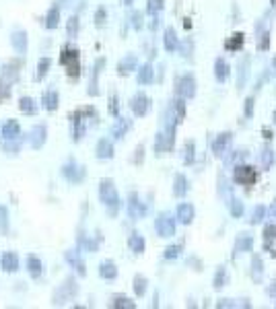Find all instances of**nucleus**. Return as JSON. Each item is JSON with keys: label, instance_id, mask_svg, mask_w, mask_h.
I'll return each instance as SVG.
<instances>
[{"label": "nucleus", "instance_id": "bb28decb", "mask_svg": "<svg viewBox=\"0 0 276 309\" xmlns=\"http://www.w3.org/2000/svg\"><path fill=\"white\" fill-rule=\"evenodd\" d=\"M192 48H194V44H192V42H186V44H183V46H181L183 56H186V58H192Z\"/></svg>", "mask_w": 276, "mask_h": 309}, {"label": "nucleus", "instance_id": "ddd939ff", "mask_svg": "<svg viewBox=\"0 0 276 309\" xmlns=\"http://www.w3.org/2000/svg\"><path fill=\"white\" fill-rule=\"evenodd\" d=\"M227 268L225 266H221L219 270H217V274H214V281H212V287L214 289H221V287H225L227 285Z\"/></svg>", "mask_w": 276, "mask_h": 309}, {"label": "nucleus", "instance_id": "4468645a", "mask_svg": "<svg viewBox=\"0 0 276 309\" xmlns=\"http://www.w3.org/2000/svg\"><path fill=\"white\" fill-rule=\"evenodd\" d=\"M241 46H243V33H235V35H231V37L227 40V44H225V48H227L229 52H237Z\"/></svg>", "mask_w": 276, "mask_h": 309}, {"label": "nucleus", "instance_id": "cd10ccee", "mask_svg": "<svg viewBox=\"0 0 276 309\" xmlns=\"http://www.w3.org/2000/svg\"><path fill=\"white\" fill-rule=\"evenodd\" d=\"M148 5H150V7H148V11H150V13H155V11H161V7H163V0H150Z\"/></svg>", "mask_w": 276, "mask_h": 309}, {"label": "nucleus", "instance_id": "6e6552de", "mask_svg": "<svg viewBox=\"0 0 276 309\" xmlns=\"http://www.w3.org/2000/svg\"><path fill=\"white\" fill-rule=\"evenodd\" d=\"M214 76L219 83H225L229 79V64L223 58H217V62H214Z\"/></svg>", "mask_w": 276, "mask_h": 309}, {"label": "nucleus", "instance_id": "393cba45", "mask_svg": "<svg viewBox=\"0 0 276 309\" xmlns=\"http://www.w3.org/2000/svg\"><path fill=\"white\" fill-rule=\"evenodd\" d=\"M132 214H134V216H136V214H138V216L144 214V208H142V204L136 202V198H132Z\"/></svg>", "mask_w": 276, "mask_h": 309}, {"label": "nucleus", "instance_id": "aec40b11", "mask_svg": "<svg viewBox=\"0 0 276 309\" xmlns=\"http://www.w3.org/2000/svg\"><path fill=\"white\" fill-rule=\"evenodd\" d=\"M130 245H132V250H134V252H142V250H144V241H142L140 235H132Z\"/></svg>", "mask_w": 276, "mask_h": 309}, {"label": "nucleus", "instance_id": "1a4fd4ad", "mask_svg": "<svg viewBox=\"0 0 276 309\" xmlns=\"http://www.w3.org/2000/svg\"><path fill=\"white\" fill-rule=\"evenodd\" d=\"M274 161H276V157H274V150L270 148V146H264L262 148V154H260V163H262V169H270L272 165H274Z\"/></svg>", "mask_w": 276, "mask_h": 309}, {"label": "nucleus", "instance_id": "4be33fe9", "mask_svg": "<svg viewBox=\"0 0 276 309\" xmlns=\"http://www.w3.org/2000/svg\"><path fill=\"white\" fill-rule=\"evenodd\" d=\"M264 239H266V241L276 239V225H266V227H264Z\"/></svg>", "mask_w": 276, "mask_h": 309}, {"label": "nucleus", "instance_id": "0eeeda50", "mask_svg": "<svg viewBox=\"0 0 276 309\" xmlns=\"http://www.w3.org/2000/svg\"><path fill=\"white\" fill-rule=\"evenodd\" d=\"M248 68H250V56H243L239 62V76H237V89L245 87V81H248Z\"/></svg>", "mask_w": 276, "mask_h": 309}, {"label": "nucleus", "instance_id": "a211bd4d", "mask_svg": "<svg viewBox=\"0 0 276 309\" xmlns=\"http://www.w3.org/2000/svg\"><path fill=\"white\" fill-rule=\"evenodd\" d=\"M229 206H231V214L235 216V219H239V216L243 214V202H241V200H235V198H233V200L229 202Z\"/></svg>", "mask_w": 276, "mask_h": 309}, {"label": "nucleus", "instance_id": "dca6fc26", "mask_svg": "<svg viewBox=\"0 0 276 309\" xmlns=\"http://www.w3.org/2000/svg\"><path fill=\"white\" fill-rule=\"evenodd\" d=\"M264 216H266V206H264V204H258V206L252 210V219H250V223H252V225H258V223L264 221Z\"/></svg>", "mask_w": 276, "mask_h": 309}, {"label": "nucleus", "instance_id": "7ed1b4c3", "mask_svg": "<svg viewBox=\"0 0 276 309\" xmlns=\"http://www.w3.org/2000/svg\"><path fill=\"white\" fill-rule=\"evenodd\" d=\"M231 140H233V134H231V132H223V134H219L217 140L212 142V152H214V157H219V159L225 157L227 150H229Z\"/></svg>", "mask_w": 276, "mask_h": 309}, {"label": "nucleus", "instance_id": "20e7f679", "mask_svg": "<svg viewBox=\"0 0 276 309\" xmlns=\"http://www.w3.org/2000/svg\"><path fill=\"white\" fill-rule=\"evenodd\" d=\"M157 231H159L161 237H171L175 233V221H173V216L161 214L159 221H157Z\"/></svg>", "mask_w": 276, "mask_h": 309}, {"label": "nucleus", "instance_id": "f03ea898", "mask_svg": "<svg viewBox=\"0 0 276 309\" xmlns=\"http://www.w3.org/2000/svg\"><path fill=\"white\" fill-rule=\"evenodd\" d=\"M177 93L183 99H192L196 95V81L192 74H183L177 83Z\"/></svg>", "mask_w": 276, "mask_h": 309}, {"label": "nucleus", "instance_id": "5701e85b", "mask_svg": "<svg viewBox=\"0 0 276 309\" xmlns=\"http://www.w3.org/2000/svg\"><path fill=\"white\" fill-rule=\"evenodd\" d=\"M138 79H140V83H150V81H152V68H150V66H144Z\"/></svg>", "mask_w": 276, "mask_h": 309}, {"label": "nucleus", "instance_id": "c756f323", "mask_svg": "<svg viewBox=\"0 0 276 309\" xmlns=\"http://www.w3.org/2000/svg\"><path fill=\"white\" fill-rule=\"evenodd\" d=\"M101 272H103V276H113V274H115V270H113V266H111V264L103 266V270H101Z\"/></svg>", "mask_w": 276, "mask_h": 309}, {"label": "nucleus", "instance_id": "2eb2a0df", "mask_svg": "<svg viewBox=\"0 0 276 309\" xmlns=\"http://www.w3.org/2000/svg\"><path fill=\"white\" fill-rule=\"evenodd\" d=\"M132 107H134V111L138 113V115H144L146 111H148V99L146 97H136L134 101H132Z\"/></svg>", "mask_w": 276, "mask_h": 309}, {"label": "nucleus", "instance_id": "9d476101", "mask_svg": "<svg viewBox=\"0 0 276 309\" xmlns=\"http://www.w3.org/2000/svg\"><path fill=\"white\" fill-rule=\"evenodd\" d=\"M179 48V42H177V35H175V31L169 27V29H165V50L167 52H173V50H177Z\"/></svg>", "mask_w": 276, "mask_h": 309}, {"label": "nucleus", "instance_id": "f8f14e48", "mask_svg": "<svg viewBox=\"0 0 276 309\" xmlns=\"http://www.w3.org/2000/svg\"><path fill=\"white\" fill-rule=\"evenodd\" d=\"M262 274H264L262 258H260V256H254V260H252V276H254V281H256V283L262 281Z\"/></svg>", "mask_w": 276, "mask_h": 309}, {"label": "nucleus", "instance_id": "a878e982", "mask_svg": "<svg viewBox=\"0 0 276 309\" xmlns=\"http://www.w3.org/2000/svg\"><path fill=\"white\" fill-rule=\"evenodd\" d=\"M268 48H270V33H264L262 42L258 44V50H268Z\"/></svg>", "mask_w": 276, "mask_h": 309}, {"label": "nucleus", "instance_id": "6ab92c4d", "mask_svg": "<svg viewBox=\"0 0 276 309\" xmlns=\"http://www.w3.org/2000/svg\"><path fill=\"white\" fill-rule=\"evenodd\" d=\"M183 161H186V163H194V140L186 142V154H183Z\"/></svg>", "mask_w": 276, "mask_h": 309}, {"label": "nucleus", "instance_id": "39448f33", "mask_svg": "<svg viewBox=\"0 0 276 309\" xmlns=\"http://www.w3.org/2000/svg\"><path fill=\"white\" fill-rule=\"evenodd\" d=\"M194 214H196L194 212V206L188 204V202H183V204L177 206V221L183 223V225H190L194 221Z\"/></svg>", "mask_w": 276, "mask_h": 309}, {"label": "nucleus", "instance_id": "f3484780", "mask_svg": "<svg viewBox=\"0 0 276 309\" xmlns=\"http://www.w3.org/2000/svg\"><path fill=\"white\" fill-rule=\"evenodd\" d=\"M173 107H175V113H177V120H175V122H177V124H181V122H183V118H186V99H183V97H181V99H177V101L173 103Z\"/></svg>", "mask_w": 276, "mask_h": 309}, {"label": "nucleus", "instance_id": "72a5a7b5", "mask_svg": "<svg viewBox=\"0 0 276 309\" xmlns=\"http://www.w3.org/2000/svg\"><path fill=\"white\" fill-rule=\"evenodd\" d=\"M272 136H274V134H272V130H266V128H264V138L272 140Z\"/></svg>", "mask_w": 276, "mask_h": 309}, {"label": "nucleus", "instance_id": "412c9836", "mask_svg": "<svg viewBox=\"0 0 276 309\" xmlns=\"http://www.w3.org/2000/svg\"><path fill=\"white\" fill-rule=\"evenodd\" d=\"M254 107H256V99L254 97L245 99V118H252L254 115Z\"/></svg>", "mask_w": 276, "mask_h": 309}, {"label": "nucleus", "instance_id": "423d86ee", "mask_svg": "<svg viewBox=\"0 0 276 309\" xmlns=\"http://www.w3.org/2000/svg\"><path fill=\"white\" fill-rule=\"evenodd\" d=\"M254 250V237L248 233H241L235 239V252H252Z\"/></svg>", "mask_w": 276, "mask_h": 309}, {"label": "nucleus", "instance_id": "c85d7f7f", "mask_svg": "<svg viewBox=\"0 0 276 309\" xmlns=\"http://www.w3.org/2000/svg\"><path fill=\"white\" fill-rule=\"evenodd\" d=\"M144 285H146V281H144L142 276H138V278H136V287H134L138 295H142V293H144Z\"/></svg>", "mask_w": 276, "mask_h": 309}, {"label": "nucleus", "instance_id": "c9c22d12", "mask_svg": "<svg viewBox=\"0 0 276 309\" xmlns=\"http://www.w3.org/2000/svg\"><path fill=\"white\" fill-rule=\"evenodd\" d=\"M274 66H276V58H274Z\"/></svg>", "mask_w": 276, "mask_h": 309}, {"label": "nucleus", "instance_id": "473e14b6", "mask_svg": "<svg viewBox=\"0 0 276 309\" xmlns=\"http://www.w3.org/2000/svg\"><path fill=\"white\" fill-rule=\"evenodd\" d=\"M237 303H229V299H223V301H219V307H235Z\"/></svg>", "mask_w": 276, "mask_h": 309}, {"label": "nucleus", "instance_id": "9b49d317", "mask_svg": "<svg viewBox=\"0 0 276 309\" xmlns=\"http://www.w3.org/2000/svg\"><path fill=\"white\" fill-rule=\"evenodd\" d=\"M173 192H175V196H186L188 194V179H186V175H175V188H173Z\"/></svg>", "mask_w": 276, "mask_h": 309}, {"label": "nucleus", "instance_id": "7c9ffc66", "mask_svg": "<svg viewBox=\"0 0 276 309\" xmlns=\"http://www.w3.org/2000/svg\"><path fill=\"white\" fill-rule=\"evenodd\" d=\"M266 212L272 216V219H276V200L272 202V206H270V208H266Z\"/></svg>", "mask_w": 276, "mask_h": 309}, {"label": "nucleus", "instance_id": "f704fd0d", "mask_svg": "<svg viewBox=\"0 0 276 309\" xmlns=\"http://www.w3.org/2000/svg\"><path fill=\"white\" fill-rule=\"evenodd\" d=\"M274 124H276V111H274Z\"/></svg>", "mask_w": 276, "mask_h": 309}, {"label": "nucleus", "instance_id": "b1692460", "mask_svg": "<svg viewBox=\"0 0 276 309\" xmlns=\"http://www.w3.org/2000/svg\"><path fill=\"white\" fill-rule=\"evenodd\" d=\"M179 252H181V245H173V247H167L165 250V258H177L179 256Z\"/></svg>", "mask_w": 276, "mask_h": 309}, {"label": "nucleus", "instance_id": "f257e3e1", "mask_svg": "<svg viewBox=\"0 0 276 309\" xmlns=\"http://www.w3.org/2000/svg\"><path fill=\"white\" fill-rule=\"evenodd\" d=\"M256 169L252 165H237L235 167V181L239 185H245V188H252V185L256 183Z\"/></svg>", "mask_w": 276, "mask_h": 309}, {"label": "nucleus", "instance_id": "2f4dec72", "mask_svg": "<svg viewBox=\"0 0 276 309\" xmlns=\"http://www.w3.org/2000/svg\"><path fill=\"white\" fill-rule=\"evenodd\" d=\"M266 293H268L270 297H276V281H274V283H272V285L266 289Z\"/></svg>", "mask_w": 276, "mask_h": 309}]
</instances>
